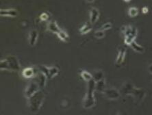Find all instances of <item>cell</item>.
Listing matches in <instances>:
<instances>
[{
    "mask_svg": "<svg viewBox=\"0 0 152 115\" xmlns=\"http://www.w3.org/2000/svg\"><path fill=\"white\" fill-rule=\"evenodd\" d=\"M45 99V95L41 90H38L36 93L27 99L28 106L31 112L33 113L37 112L43 104Z\"/></svg>",
    "mask_w": 152,
    "mask_h": 115,
    "instance_id": "cell-1",
    "label": "cell"
},
{
    "mask_svg": "<svg viewBox=\"0 0 152 115\" xmlns=\"http://www.w3.org/2000/svg\"><path fill=\"white\" fill-rule=\"evenodd\" d=\"M95 84L96 82L93 79L88 82V91L82 102L83 107L86 109L90 108L95 106V99L94 97V91L95 90Z\"/></svg>",
    "mask_w": 152,
    "mask_h": 115,
    "instance_id": "cell-2",
    "label": "cell"
},
{
    "mask_svg": "<svg viewBox=\"0 0 152 115\" xmlns=\"http://www.w3.org/2000/svg\"><path fill=\"white\" fill-rule=\"evenodd\" d=\"M0 68L1 69L18 71L20 69V64L17 57L13 55H8L6 58L0 61Z\"/></svg>",
    "mask_w": 152,
    "mask_h": 115,
    "instance_id": "cell-3",
    "label": "cell"
},
{
    "mask_svg": "<svg viewBox=\"0 0 152 115\" xmlns=\"http://www.w3.org/2000/svg\"><path fill=\"white\" fill-rule=\"evenodd\" d=\"M38 67L40 71L45 74L49 78H53L54 76H56L58 73V69L55 66L48 67L45 65H38Z\"/></svg>",
    "mask_w": 152,
    "mask_h": 115,
    "instance_id": "cell-4",
    "label": "cell"
},
{
    "mask_svg": "<svg viewBox=\"0 0 152 115\" xmlns=\"http://www.w3.org/2000/svg\"><path fill=\"white\" fill-rule=\"evenodd\" d=\"M130 95H132L134 97L136 102H142L143 99L145 97L146 91L145 90L142 88H136V87L134 86V88L131 92Z\"/></svg>",
    "mask_w": 152,
    "mask_h": 115,
    "instance_id": "cell-5",
    "label": "cell"
},
{
    "mask_svg": "<svg viewBox=\"0 0 152 115\" xmlns=\"http://www.w3.org/2000/svg\"><path fill=\"white\" fill-rule=\"evenodd\" d=\"M38 90H39L38 84L34 82H30L25 88V96L28 99L35 93H36Z\"/></svg>",
    "mask_w": 152,
    "mask_h": 115,
    "instance_id": "cell-6",
    "label": "cell"
},
{
    "mask_svg": "<svg viewBox=\"0 0 152 115\" xmlns=\"http://www.w3.org/2000/svg\"><path fill=\"white\" fill-rule=\"evenodd\" d=\"M104 95L110 99H117L119 98L121 94L119 90L115 88H106V90L103 92Z\"/></svg>",
    "mask_w": 152,
    "mask_h": 115,
    "instance_id": "cell-7",
    "label": "cell"
},
{
    "mask_svg": "<svg viewBox=\"0 0 152 115\" xmlns=\"http://www.w3.org/2000/svg\"><path fill=\"white\" fill-rule=\"evenodd\" d=\"M134 88V86L132 84V82H126L123 84V86H121L120 89V94L123 95V96L130 95L131 92L133 88Z\"/></svg>",
    "mask_w": 152,
    "mask_h": 115,
    "instance_id": "cell-8",
    "label": "cell"
},
{
    "mask_svg": "<svg viewBox=\"0 0 152 115\" xmlns=\"http://www.w3.org/2000/svg\"><path fill=\"white\" fill-rule=\"evenodd\" d=\"M99 10L95 7H92L90 10V21L91 23L96 22L99 17Z\"/></svg>",
    "mask_w": 152,
    "mask_h": 115,
    "instance_id": "cell-9",
    "label": "cell"
},
{
    "mask_svg": "<svg viewBox=\"0 0 152 115\" xmlns=\"http://www.w3.org/2000/svg\"><path fill=\"white\" fill-rule=\"evenodd\" d=\"M38 37V32L36 29H32L29 31V37H28V40H29V43L30 45H34L36 43V39H37Z\"/></svg>",
    "mask_w": 152,
    "mask_h": 115,
    "instance_id": "cell-10",
    "label": "cell"
},
{
    "mask_svg": "<svg viewBox=\"0 0 152 115\" xmlns=\"http://www.w3.org/2000/svg\"><path fill=\"white\" fill-rule=\"evenodd\" d=\"M125 51H126L125 48L123 47H121L119 50L118 55L116 60L117 64H121L123 62L124 57H125Z\"/></svg>",
    "mask_w": 152,
    "mask_h": 115,
    "instance_id": "cell-11",
    "label": "cell"
},
{
    "mask_svg": "<svg viewBox=\"0 0 152 115\" xmlns=\"http://www.w3.org/2000/svg\"><path fill=\"white\" fill-rule=\"evenodd\" d=\"M0 14L1 15H8V16L11 17H16L17 15V10L14 8H6V9H0Z\"/></svg>",
    "mask_w": 152,
    "mask_h": 115,
    "instance_id": "cell-12",
    "label": "cell"
},
{
    "mask_svg": "<svg viewBox=\"0 0 152 115\" xmlns=\"http://www.w3.org/2000/svg\"><path fill=\"white\" fill-rule=\"evenodd\" d=\"M136 34H137V29H136V27H134L132 33L129 34V35L125 36V43L127 45H130L132 42L134 41V38H136Z\"/></svg>",
    "mask_w": 152,
    "mask_h": 115,
    "instance_id": "cell-13",
    "label": "cell"
},
{
    "mask_svg": "<svg viewBox=\"0 0 152 115\" xmlns=\"http://www.w3.org/2000/svg\"><path fill=\"white\" fill-rule=\"evenodd\" d=\"M35 74V70L34 67H27L23 69L22 74L25 78H31Z\"/></svg>",
    "mask_w": 152,
    "mask_h": 115,
    "instance_id": "cell-14",
    "label": "cell"
},
{
    "mask_svg": "<svg viewBox=\"0 0 152 115\" xmlns=\"http://www.w3.org/2000/svg\"><path fill=\"white\" fill-rule=\"evenodd\" d=\"M48 29L52 31V32H56V33H58L60 31V28L58 27V25H57V23H56L55 21H50L48 23Z\"/></svg>",
    "mask_w": 152,
    "mask_h": 115,
    "instance_id": "cell-15",
    "label": "cell"
},
{
    "mask_svg": "<svg viewBox=\"0 0 152 115\" xmlns=\"http://www.w3.org/2000/svg\"><path fill=\"white\" fill-rule=\"evenodd\" d=\"M95 90H97L98 91L102 92V93L106 90V82H105L104 79L99 80V81L96 82Z\"/></svg>",
    "mask_w": 152,
    "mask_h": 115,
    "instance_id": "cell-16",
    "label": "cell"
},
{
    "mask_svg": "<svg viewBox=\"0 0 152 115\" xmlns=\"http://www.w3.org/2000/svg\"><path fill=\"white\" fill-rule=\"evenodd\" d=\"M38 80H39V82H38V85L41 87H44L46 84V79L47 76L45 74H43V72L40 71L38 74Z\"/></svg>",
    "mask_w": 152,
    "mask_h": 115,
    "instance_id": "cell-17",
    "label": "cell"
},
{
    "mask_svg": "<svg viewBox=\"0 0 152 115\" xmlns=\"http://www.w3.org/2000/svg\"><path fill=\"white\" fill-rule=\"evenodd\" d=\"M92 79L95 80L96 82L99 81V80L104 79V73H103V71L101 70L95 71L93 74H92Z\"/></svg>",
    "mask_w": 152,
    "mask_h": 115,
    "instance_id": "cell-18",
    "label": "cell"
},
{
    "mask_svg": "<svg viewBox=\"0 0 152 115\" xmlns=\"http://www.w3.org/2000/svg\"><path fill=\"white\" fill-rule=\"evenodd\" d=\"M130 45L133 49L135 50L136 51L139 52V53H143V52H144V51H145L144 47H143V46H141V45L138 44V43H136L135 41H132V43L130 44Z\"/></svg>",
    "mask_w": 152,
    "mask_h": 115,
    "instance_id": "cell-19",
    "label": "cell"
},
{
    "mask_svg": "<svg viewBox=\"0 0 152 115\" xmlns=\"http://www.w3.org/2000/svg\"><path fill=\"white\" fill-rule=\"evenodd\" d=\"M58 35L64 41H68L69 40V34H67V32L66 31L63 30V29H60V32L58 33Z\"/></svg>",
    "mask_w": 152,
    "mask_h": 115,
    "instance_id": "cell-20",
    "label": "cell"
},
{
    "mask_svg": "<svg viewBox=\"0 0 152 115\" xmlns=\"http://www.w3.org/2000/svg\"><path fill=\"white\" fill-rule=\"evenodd\" d=\"M81 76L85 81H90V80L92 79V75L90 74V73L87 71H82Z\"/></svg>",
    "mask_w": 152,
    "mask_h": 115,
    "instance_id": "cell-21",
    "label": "cell"
},
{
    "mask_svg": "<svg viewBox=\"0 0 152 115\" xmlns=\"http://www.w3.org/2000/svg\"><path fill=\"white\" fill-rule=\"evenodd\" d=\"M90 29H91V26L88 23H84L80 28V31L82 34H86V33L88 32Z\"/></svg>",
    "mask_w": 152,
    "mask_h": 115,
    "instance_id": "cell-22",
    "label": "cell"
},
{
    "mask_svg": "<svg viewBox=\"0 0 152 115\" xmlns=\"http://www.w3.org/2000/svg\"><path fill=\"white\" fill-rule=\"evenodd\" d=\"M128 13L131 17H135L139 13V10L135 6H132L129 8Z\"/></svg>",
    "mask_w": 152,
    "mask_h": 115,
    "instance_id": "cell-23",
    "label": "cell"
},
{
    "mask_svg": "<svg viewBox=\"0 0 152 115\" xmlns=\"http://www.w3.org/2000/svg\"><path fill=\"white\" fill-rule=\"evenodd\" d=\"M105 35L104 31L102 30V29H98V30H96L95 32V37L98 38H103Z\"/></svg>",
    "mask_w": 152,
    "mask_h": 115,
    "instance_id": "cell-24",
    "label": "cell"
},
{
    "mask_svg": "<svg viewBox=\"0 0 152 115\" xmlns=\"http://www.w3.org/2000/svg\"><path fill=\"white\" fill-rule=\"evenodd\" d=\"M112 27V23L110 22H107L106 23H104V25L101 26V29H102V30H106V29H108L110 28H111Z\"/></svg>",
    "mask_w": 152,
    "mask_h": 115,
    "instance_id": "cell-25",
    "label": "cell"
},
{
    "mask_svg": "<svg viewBox=\"0 0 152 115\" xmlns=\"http://www.w3.org/2000/svg\"><path fill=\"white\" fill-rule=\"evenodd\" d=\"M40 17H41V19H42V20H46V19H48L49 14L48 13H47V12H44V13H43L41 14Z\"/></svg>",
    "mask_w": 152,
    "mask_h": 115,
    "instance_id": "cell-26",
    "label": "cell"
},
{
    "mask_svg": "<svg viewBox=\"0 0 152 115\" xmlns=\"http://www.w3.org/2000/svg\"><path fill=\"white\" fill-rule=\"evenodd\" d=\"M143 12L144 13H147V12H148V8H147V7H146V6L143 7Z\"/></svg>",
    "mask_w": 152,
    "mask_h": 115,
    "instance_id": "cell-27",
    "label": "cell"
},
{
    "mask_svg": "<svg viewBox=\"0 0 152 115\" xmlns=\"http://www.w3.org/2000/svg\"><path fill=\"white\" fill-rule=\"evenodd\" d=\"M148 71H149V73H151V74H152V64H149V67H148Z\"/></svg>",
    "mask_w": 152,
    "mask_h": 115,
    "instance_id": "cell-28",
    "label": "cell"
}]
</instances>
